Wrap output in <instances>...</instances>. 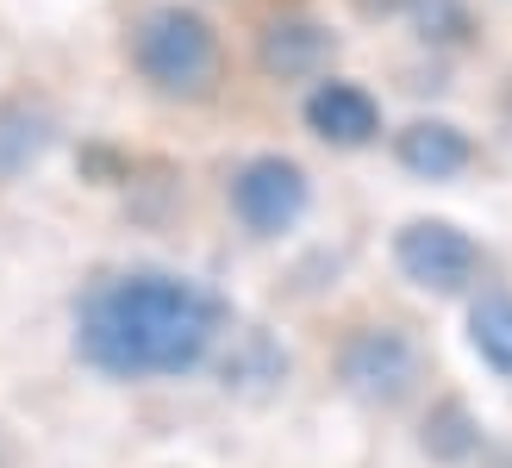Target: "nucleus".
Returning <instances> with one entry per match:
<instances>
[{
	"label": "nucleus",
	"instance_id": "9",
	"mask_svg": "<svg viewBox=\"0 0 512 468\" xmlns=\"http://www.w3.org/2000/svg\"><path fill=\"white\" fill-rule=\"evenodd\" d=\"M469 344L475 356L488 362L494 375L512 381V294L506 288H481L475 306H469Z\"/></svg>",
	"mask_w": 512,
	"mask_h": 468
},
{
	"label": "nucleus",
	"instance_id": "7",
	"mask_svg": "<svg viewBox=\"0 0 512 468\" xmlns=\"http://www.w3.org/2000/svg\"><path fill=\"white\" fill-rule=\"evenodd\" d=\"M394 156H400V169L419 175V181H450L475 163V144H469L463 125H450V119H413L406 132H394Z\"/></svg>",
	"mask_w": 512,
	"mask_h": 468
},
{
	"label": "nucleus",
	"instance_id": "5",
	"mask_svg": "<svg viewBox=\"0 0 512 468\" xmlns=\"http://www.w3.org/2000/svg\"><path fill=\"white\" fill-rule=\"evenodd\" d=\"M338 369H344V387L356 400H375V406H394L413 394V381H419V350H413V337L394 331V325H369V331H356L344 356H338Z\"/></svg>",
	"mask_w": 512,
	"mask_h": 468
},
{
	"label": "nucleus",
	"instance_id": "1",
	"mask_svg": "<svg viewBox=\"0 0 512 468\" xmlns=\"http://www.w3.org/2000/svg\"><path fill=\"white\" fill-rule=\"evenodd\" d=\"M219 331H225V300L207 294L200 281L163 269H132L100 281L82 300V319H75L82 356L119 381L188 375L194 362H207Z\"/></svg>",
	"mask_w": 512,
	"mask_h": 468
},
{
	"label": "nucleus",
	"instance_id": "8",
	"mask_svg": "<svg viewBox=\"0 0 512 468\" xmlns=\"http://www.w3.org/2000/svg\"><path fill=\"white\" fill-rule=\"evenodd\" d=\"M256 63H263L269 82H300V75H319L331 63V32L319 19H269L263 38H256Z\"/></svg>",
	"mask_w": 512,
	"mask_h": 468
},
{
	"label": "nucleus",
	"instance_id": "11",
	"mask_svg": "<svg viewBox=\"0 0 512 468\" xmlns=\"http://www.w3.org/2000/svg\"><path fill=\"white\" fill-rule=\"evenodd\" d=\"M406 13L419 19L425 38H444V44L469 38V0H406Z\"/></svg>",
	"mask_w": 512,
	"mask_h": 468
},
{
	"label": "nucleus",
	"instance_id": "6",
	"mask_svg": "<svg viewBox=\"0 0 512 468\" xmlns=\"http://www.w3.org/2000/svg\"><path fill=\"white\" fill-rule=\"evenodd\" d=\"M306 125L338 150H363V144L381 138V107H375V94L356 88V82H319L306 94Z\"/></svg>",
	"mask_w": 512,
	"mask_h": 468
},
{
	"label": "nucleus",
	"instance_id": "4",
	"mask_svg": "<svg viewBox=\"0 0 512 468\" xmlns=\"http://www.w3.org/2000/svg\"><path fill=\"white\" fill-rule=\"evenodd\" d=\"M394 263L425 294H463L481 269V250H475L469 231L450 225V219H413V225H400V238H394Z\"/></svg>",
	"mask_w": 512,
	"mask_h": 468
},
{
	"label": "nucleus",
	"instance_id": "2",
	"mask_svg": "<svg viewBox=\"0 0 512 468\" xmlns=\"http://www.w3.org/2000/svg\"><path fill=\"white\" fill-rule=\"evenodd\" d=\"M132 63L169 100H207L219 88V32L194 7H150L132 32Z\"/></svg>",
	"mask_w": 512,
	"mask_h": 468
},
{
	"label": "nucleus",
	"instance_id": "10",
	"mask_svg": "<svg viewBox=\"0 0 512 468\" xmlns=\"http://www.w3.org/2000/svg\"><path fill=\"white\" fill-rule=\"evenodd\" d=\"M50 144V113L32 107V100H7L0 107V175H19L32 169Z\"/></svg>",
	"mask_w": 512,
	"mask_h": 468
},
{
	"label": "nucleus",
	"instance_id": "3",
	"mask_svg": "<svg viewBox=\"0 0 512 468\" xmlns=\"http://www.w3.org/2000/svg\"><path fill=\"white\" fill-rule=\"evenodd\" d=\"M306 169L294 156H250V163L232 175V213L244 219V231L256 238H281V231H294L306 219Z\"/></svg>",
	"mask_w": 512,
	"mask_h": 468
},
{
	"label": "nucleus",
	"instance_id": "12",
	"mask_svg": "<svg viewBox=\"0 0 512 468\" xmlns=\"http://www.w3.org/2000/svg\"><path fill=\"white\" fill-rule=\"evenodd\" d=\"M356 7H363V13H400L406 0H356Z\"/></svg>",
	"mask_w": 512,
	"mask_h": 468
}]
</instances>
